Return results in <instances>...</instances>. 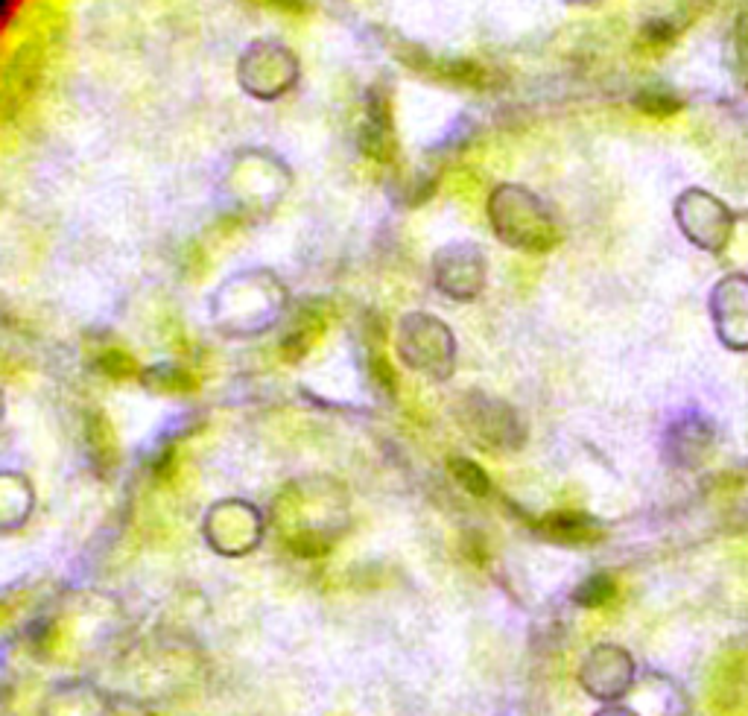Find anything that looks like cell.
I'll list each match as a JSON object with an SVG mask.
<instances>
[{"instance_id": "cell-3", "label": "cell", "mask_w": 748, "mask_h": 716, "mask_svg": "<svg viewBox=\"0 0 748 716\" xmlns=\"http://www.w3.org/2000/svg\"><path fill=\"white\" fill-rule=\"evenodd\" d=\"M450 465H453V477H456L465 489L471 491V494L486 497L488 491H491V483H488V477L483 474V468H480L477 462H468V459H453Z\"/></svg>"}, {"instance_id": "cell-1", "label": "cell", "mask_w": 748, "mask_h": 716, "mask_svg": "<svg viewBox=\"0 0 748 716\" xmlns=\"http://www.w3.org/2000/svg\"><path fill=\"white\" fill-rule=\"evenodd\" d=\"M544 532H550L556 541H594L597 538V527L585 518V515H573V512H556L550 515L544 524Z\"/></svg>"}, {"instance_id": "cell-2", "label": "cell", "mask_w": 748, "mask_h": 716, "mask_svg": "<svg viewBox=\"0 0 748 716\" xmlns=\"http://www.w3.org/2000/svg\"><path fill=\"white\" fill-rule=\"evenodd\" d=\"M389 129H392V123H389V106H386V100H383V97H380V100H372L369 129L363 132V144H366L369 155L383 158V147L389 144V141H386V138H389Z\"/></svg>"}, {"instance_id": "cell-4", "label": "cell", "mask_w": 748, "mask_h": 716, "mask_svg": "<svg viewBox=\"0 0 748 716\" xmlns=\"http://www.w3.org/2000/svg\"><path fill=\"white\" fill-rule=\"evenodd\" d=\"M637 109L652 114V117H670V114L681 109V103L675 100L673 94H667V91H643L637 97Z\"/></svg>"}, {"instance_id": "cell-5", "label": "cell", "mask_w": 748, "mask_h": 716, "mask_svg": "<svg viewBox=\"0 0 748 716\" xmlns=\"http://www.w3.org/2000/svg\"><path fill=\"white\" fill-rule=\"evenodd\" d=\"M614 597V582L608 579V576H594V579H588L582 588H579V594H576V600L582 605H602L608 603Z\"/></svg>"}]
</instances>
